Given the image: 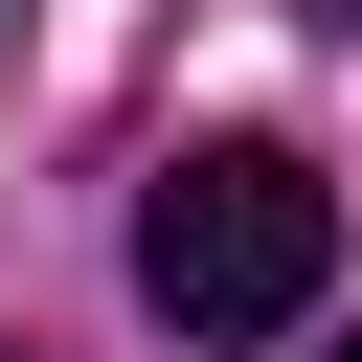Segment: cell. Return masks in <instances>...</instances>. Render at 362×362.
<instances>
[{"instance_id":"cell-1","label":"cell","mask_w":362,"mask_h":362,"mask_svg":"<svg viewBox=\"0 0 362 362\" xmlns=\"http://www.w3.org/2000/svg\"><path fill=\"white\" fill-rule=\"evenodd\" d=\"M136 294H158L181 339H294V317L339 294V181L272 158V136L158 158V204H136Z\"/></svg>"},{"instance_id":"cell-2","label":"cell","mask_w":362,"mask_h":362,"mask_svg":"<svg viewBox=\"0 0 362 362\" xmlns=\"http://www.w3.org/2000/svg\"><path fill=\"white\" fill-rule=\"evenodd\" d=\"M0 362H23V339H0Z\"/></svg>"},{"instance_id":"cell-3","label":"cell","mask_w":362,"mask_h":362,"mask_svg":"<svg viewBox=\"0 0 362 362\" xmlns=\"http://www.w3.org/2000/svg\"><path fill=\"white\" fill-rule=\"evenodd\" d=\"M339 362H362V339H339Z\"/></svg>"}]
</instances>
